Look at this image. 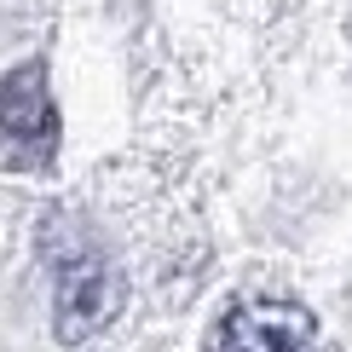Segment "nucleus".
I'll use <instances>...</instances> for the list:
<instances>
[{
	"mask_svg": "<svg viewBox=\"0 0 352 352\" xmlns=\"http://www.w3.org/2000/svg\"><path fill=\"white\" fill-rule=\"evenodd\" d=\"M58 151V110L47 93V69L23 64L0 76V168H47Z\"/></svg>",
	"mask_w": 352,
	"mask_h": 352,
	"instance_id": "nucleus-1",
	"label": "nucleus"
},
{
	"mask_svg": "<svg viewBox=\"0 0 352 352\" xmlns=\"http://www.w3.org/2000/svg\"><path fill=\"white\" fill-rule=\"evenodd\" d=\"M208 352H324L312 312L277 295L237 300L208 335Z\"/></svg>",
	"mask_w": 352,
	"mask_h": 352,
	"instance_id": "nucleus-2",
	"label": "nucleus"
},
{
	"mask_svg": "<svg viewBox=\"0 0 352 352\" xmlns=\"http://www.w3.org/2000/svg\"><path fill=\"white\" fill-rule=\"evenodd\" d=\"M122 272L104 254H81L58 272V335L64 341H87L93 329H104L122 312Z\"/></svg>",
	"mask_w": 352,
	"mask_h": 352,
	"instance_id": "nucleus-3",
	"label": "nucleus"
}]
</instances>
